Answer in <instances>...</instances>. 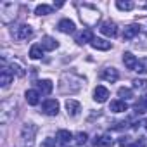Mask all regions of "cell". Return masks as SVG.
I'll list each match as a JSON object with an SVG mask.
<instances>
[{"label": "cell", "instance_id": "obj_1", "mask_svg": "<svg viewBox=\"0 0 147 147\" xmlns=\"http://www.w3.org/2000/svg\"><path fill=\"white\" fill-rule=\"evenodd\" d=\"M80 18L83 21V24L94 26V24H97V21L100 18V12L97 11V7L85 4V5H80Z\"/></svg>", "mask_w": 147, "mask_h": 147}, {"label": "cell", "instance_id": "obj_2", "mask_svg": "<svg viewBox=\"0 0 147 147\" xmlns=\"http://www.w3.org/2000/svg\"><path fill=\"white\" fill-rule=\"evenodd\" d=\"M18 12V5L14 2H2L0 4V21L4 24H9L12 19H16Z\"/></svg>", "mask_w": 147, "mask_h": 147}, {"label": "cell", "instance_id": "obj_3", "mask_svg": "<svg viewBox=\"0 0 147 147\" xmlns=\"http://www.w3.org/2000/svg\"><path fill=\"white\" fill-rule=\"evenodd\" d=\"M36 131H38V128L33 123H26L21 128V142H23V147H33Z\"/></svg>", "mask_w": 147, "mask_h": 147}, {"label": "cell", "instance_id": "obj_4", "mask_svg": "<svg viewBox=\"0 0 147 147\" xmlns=\"http://www.w3.org/2000/svg\"><path fill=\"white\" fill-rule=\"evenodd\" d=\"M11 33H12L14 40H18V42H24V40H28V38L33 36V30H31V26H28V24H19V26L12 28Z\"/></svg>", "mask_w": 147, "mask_h": 147}, {"label": "cell", "instance_id": "obj_5", "mask_svg": "<svg viewBox=\"0 0 147 147\" xmlns=\"http://www.w3.org/2000/svg\"><path fill=\"white\" fill-rule=\"evenodd\" d=\"M42 111L47 116H57V113H59V102L55 99H47L42 104Z\"/></svg>", "mask_w": 147, "mask_h": 147}, {"label": "cell", "instance_id": "obj_6", "mask_svg": "<svg viewBox=\"0 0 147 147\" xmlns=\"http://www.w3.org/2000/svg\"><path fill=\"white\" fill-rule=\"evenodd\" d=\"M100 33L102 35H106V36H109V38H114L116 35H118V26L113 23V21H104L102 24H100Z\"/></svg>", "mask_w": 147, "mask_h": 147}, {"label": "cell", "instance_id": "obj_7", "mask_svg": "<svg viewBox=\"0 0 147 147\" xmlns=\"http://www.w3.org/2000/svg\"><path fill=\"white\" fill-rule=\"evenodd\" d=\"M100 78L106 80V82H109V83H114V82H118V78H119V73H118V69H114V67H106V69L100 71Z\"/></svg>", "mask_w": 147, "mask_h": 147}, {"label": "cell", "instance_id": "obj_8", "mask_svg": "<svg viewBox=\"0 0 147 147\" xmlns=\"http://www.w3.org/2000/svg\"><path fill=\"white\" fill-rule=\"evenodd\" d=\"M66 111L69 116H78V113L82 111V104L75 99H67L66 100Z\"/></svg>", "mask_w": 147, "mask_h": 147}, {"label": "cell", "instance_id": "obj_9", "mask_svg": "<svg viewBox=\"0 0 147 147\" xmlns=\"http://www.w3.org/2000/svg\"><path fill=\"white\" fill-rule=\"evenodd\" d=\"M94 99H95V102H99V104L106 102V100L109 99V90H107L106 87L99 85V87H97V88L94 90Z\"/></svg>", "mask_w": 147, "mask_h": 147}, {"label": "cell", "instance_id": "obj_10", "mask_svg": "<svg viewBox=\"0 0 147 147\" xmlns=\"http://www.w3.org/2000/svg\"><path fill=\"white\" fill-rule=\"evenodd\" d=\"M94 145L95 147H113L114 145V140L111 135H99L94 138Z\"/></svg>", "mask_w": 147, "mask_h": 147}, {"label": "cell", "instance_id": "obj_11", "mask_svg": "<svg viewBox=\"0 0 147 147\" xmlns=\"http://www.w3.org/2000/svg\"><path fill=\"white\" fill-rule=\"evenodd\" d=\"M75 23H73L71 19H62V21H59V24H57V30L61 31V33H66V35H69V33H75Z\"/></svg>", "mask_w": 147, "mask_h": 147}, {"label": "cell", "instance_id": "obj_12", "mask_svg": "<svg viewBox=\"0 0 147 147\" xmlns=\"http://www.w3.org/2000/svg\"><path fill=\"white\" fill-rule=\"evenodd\" d=\"M140 28H142V26H138V24H130V26H126L125 31H123V40H133V38L140 33Z\"/></svg>", "mask_w": 147, "mask_h": 147}, {"label": "cell", "instance_id": "obj_13", "mask_svg": "<svg viewBox=\"0 0 147 147\" xmlns=\"http://www.w3.org/2000/svg\"><path fill=\"white\" fill-rule=\"evenodd\" d=\"M36 88L42 95H49L54 90V85H52L50 80H40V82H36Z\"/></svg>", "mask_w": 147, "mask_h": 147}, {"label": "cell", "instance_id": "obj_14", "mask_svg": "<svg viewBox=\"0 0 147 147\" xmlns=\"http://www.w3.org/2000/svg\"><path fill=\"white\" fill-rule=\"evenodd\" d=\"M12 80H14L12 71H11V69H7V67L4 66V67H2V71H0V85H2V87H7Z\"/></svg>", "mask_w": 147, "mask_h": 147}, {"label": "cell", "instance_id": "obj_15", "mask_svg": "<svg viewBox=\"0 0 147 147\" xmlns=\"http://www.w3.org/2000/svg\"><path fill=\"white\" fill-rule=\"evenodd\" d=\"M55 138H57V142H59L61 145H67V144H71V140H73V133L67 131V130H59L57 135H55Z\"/></svg>", "mask_w": 147, "mask_h": 147}, {"label": "cell", "instance_id": "obj_16", "mask_svg": "<svg viewBox=\"0 0 147 147\" xmlns=\"http://www.w3.org/2000/svg\"><path fill=\"white\" fill-rule=\"evenodd\" d=\"M94 38H95V36H94V33H92L90 30H85V31H82V33L76 35V42H78L80 45H83V43H92Z\"/></svg>", "mask_w": 147, "mask_h": 147}, {"label": "cell", "instance_id": "obj_17", "mask_svg": "<svg viewBox=\"0 0 147 147\" xmlns=\"http://www.w3.org/2000/svg\"><path fill=\"white\" fill-rule=\"evenodd\" d=\"M40 47H42L43 50H55V49L59 47V43H57V40H54L52 36H43Z\"/></svg>", "mask_w": 147, "mask_h": 147}, {"label": "cell", "instance_id": "obj_18", "mask_svg": "<svg viewBox=\"0 0 147 147\" xmlns=\"http://www.w3.org/2000/svg\"><path fill=\"white\" fill-rule=\"evenodd\" d=\"M137 62H138V61H137V57H135L131 52H125V54H123V64H125L128 69H135V67H137Z\"/></svg>", "mask_w": 147, "mask_h": 147}, {"label": "cell", "instance_id": "obj_19", "mask_svg": "<svg viewBox=\"0 0 147 147\" xmlns=\"http://www.w3.org/2000/svg\"><path fill=\"white\" fill-rule=\"evenodd\" d=\"M24 97H26V102L30 106H36L40 102V92L38 90H26Z\"/></svg>", "mask_w": 147, "mask_h": 147}, {"label": "cell", "instance_id": "obj_20", "mask_svg": "<svg viewBox=\"0 0 147 147\" xmlns=\"http://www.w3.org/2000/svg\"><path fill=\"white\" fill-rule=\"evenodd\" d=\"M90 45H92L95 50H109V49H111V42H106V40H102V38H94Z\"/></svg>", "mask_w": 147, "mask_h": 147}, {"label": "cell", "instance_id": "obj_21", "mask_svg": "<svg viewBox=\"0 0 147 147\" xmlns=\"http://www.w3.org/2000/svg\"><path fill=\"white\" fill-rule=\"evenodd\" d=\"M109 111H113V113H125V111H128V106H126L125 100H113L111 106H109Z\"/></svg>", "mask_w": 147, "mask_h": 147}, {"label": "cell", "instance_id": "obj_22", "mask_svg": "<svg viewBox=\"0 0 147 147\" xmlns=\"http://www.w3.org/2000/svg\"><path fill=\"white\" fill-rule=\"evenodd\" d=\"M116 7H118L119 11H131V9L135 7V4L130 2V0H118V2H116Z\"/></svg>", "mask_w": 147, "mask_h": 147}, {"label": "cell", "instance_id": "obj_23", "mask_svg": "<svg viewBox=\"0 0 147 147\" xmlns=\"http://www.w3.org/2000/svg\"><path fill=\"white\" fill-rule=\"evenodd\" d=\"M135 111H137V113H145V111H147V94L138 99V102L135 104Z\"/></svg>", "mask_w": 147, "mask_h": 147}, {"label": "cell", "instance_id": "obj_24", "mask_svg": "<svg viewBox=\"0 0 147 147\" xmlns=\"http://www.w3.org/2000/svg\"><path fill=\"white\" fill-rule=\"evenodd\" d=\"M135 71L138 73V75H147V57H142V59L137 62Z\"/></svg>", "mask_w": 147, "mask_h": 147}, {"label": "cell", "instance_id": "obj_25", "mask_svg": "<svg viewBox=\"0 0 147 147\" xmlns=\"http://www.w3.org/2000/svg\"><path fill=\"white\" fill-rule=\"evenodd\" d=\"M43 55V49L40 47V45H33L31 49H30V57L31 59H40Z\"/></svg>", "mask_w": 147, "mask_h": 147}, {"label": "cell", "instance_id": "obj_26", "mask_svg": "<svg viewBox=\"0 0 147 147\" xmlns=\"http://www.w3.org/2000/svg\"><path fill=\"white\" fill-rule=\"evenodd\" d=\"M35 14H36V16H47V14H52V7H50V5L42 4V5H38V7H36Z\"/></svg>", "mask_w": 147, "mask_h": 147}, {"label": "cell", "instance_id": "obj_27", "mask_svg": "<svg viewBox=\"0 0 147 147\" xmlns=\"http://www.w3.org/2000/svg\"><path fill=\"white\" fill-rule=\"evenodd\" d=\"M118 95L123 99V100H128V99H133V92L130 90V88H126V87H121L119 90H118Z\"/></svg>", "mask_w": 147, "mask_h": 147}, {"label": "cell", "instance_id": "obj_28", "mask_svg": "<svg viewBox=\"0 0 147 147\" xmlns=\"http://www.w3.org/2000/svg\"><path fill=\"white\" fill-rule=\"evenodd\" d=\"M133 87L137 90H147V80H142V78L138 80L137 78V80H133Z\"/></svg>", "mask_w": 147, "mask_h": 147}, {"label": "cell", "instance_id": "obj_29", "mask_svg": "<svg viewBox=\"0 0 147 147\" xmlns=\"http://www.w3.org/2000/svg\"><path fill=\"white\" fill-rule=\"evenodd\" d=\"M11 67H12V69H11V71H12V75H14V73H16L18 76H24V75H26V71H24L19 64H14V62H12V66H11Z\"/></svg>", "mask_w": 147, "mask_h": 147}, {"label": "cell", "instance_id": "obj_30", "mask_svg": "<svg viewBox=\"0 0 147 147\" xmlns=\"http://www.w3.org/2000/svg\"><path fill=\"white\" fill-rule=\"evenodd\" d=\"M87 138H88V135H87V133H83V131H80V133H76V138H75V142H76L78 145H83V144L87 142Z\"/></svg>", "mask_w": 147, "mask_h": 147}, {"label": "cell", "instance_id": "obj_31", "mask_svg": "<svg viewBox=\"0 0 147 147\" xmlns=\"http://www.w3.org/2000/svg\"><path fill=\"white\" fill-rule=\"evenodd\" d=\"M130 147H145V140H144V138H138V140H135L133 144H130Z\"/></svg>", "mask_w": 147, "mask_h": 147}, {"label": "cell", "instance_id": "obj_32", "mask_svg": "<svg viewBox=\"0 0 147 147\" xmlns=\"http://www.w3.org/2000/svg\"><path fill=\"white\" fill-rule=\"evenodd\" d=\"M128 138H130V137H121V138H119V147H130Z\"/></svg>", "mask_w": 147, "mask_h": 147}, {"label": "cell", "instance_id": "obj_33", "mask_svg": "<svg viewBox=\"0 0 147 147\" xmlns=\"http://www.w3.org/2000/svg\"><path fill=\"white\" fill-rule=\"evenodd\" d=\"M43 147H55V138H47L43 142Z\"/></svg>", "mask_w": 147, "mask_h": 147}, {"label": "cell", "instance_id": "obj_34", "mask_svg": "<svg viewBox=\"0 0 147 147\" xmlns=\"http://www.w3.org/2000/svg\"><path fill=\"white\" fill-rule=\"evenodd\" d=\"M142 125H144V128L147 130V119H144V121H142Z\"/></svg>", "mask_w": 147, "mask_h": 147}, {"label": "cell", "instance_id": "obj_35", "mask_svg": "<svg viewBox=\"0 0 147 147\" xmlns=\"http://www.w3.org/2000/svg\"><path fill=\"white\" fill-rule=\"evenodd\" d=\"M142 7H145V9H147V4H142Z\"/></svg>", "mask_w": 147, "mask_h": 147}]
</instances>
